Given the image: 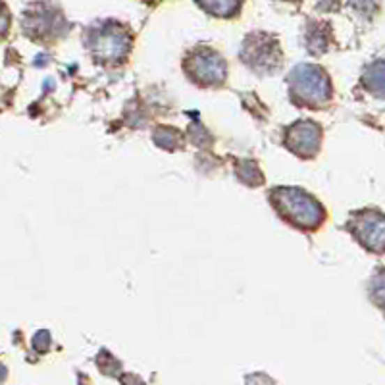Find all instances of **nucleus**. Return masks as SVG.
<instances>
[{
  "mask_svg": "<svg viewBox=\"0 0 385 385\" xmlns=\"http://www.w3.org/2000/svg\"><path fill=\"white\" fill-rule=\"evenodd\" d=\"M270 201L283 220L301 229H316L326 220V210L312 195L297 187H280L270 192Z\"/></svg>",
  "mask_w": 385,
  "mask_h": 385,
  "instance_id": "1",
  "label": "nucleus"
},
{
  "mask_svg": "<svg viewBox=\"0 0 385 385\" xmlns=\"http://www.w3.org/2000/svg\"><path fill=\"white\" fill-rule=\"evenodd\" d=\"M291 95L305 105L320 106L331 96L328 73L314 64H301L289 73Z\"/></svg>",
  "mask_w": 385,
  "mask_h": 385,
  "instance_id": "2",
  "label": "nucleus"
},
{
  "mask_svg": "<svg viewBox=\"0 0 385 385\" xmlns=\"http://www.w3.org/2000/svg\"><path fill=\"white\" fill-rule=\"evenodd\" d=\"M87 43L91 54L98 62L108 64V62H120L121 58H126L131 47V35L123 25L110 22V24L91 29L87 35Z\"/></svg>",
  "mask_w": 385,
  "mask_h": 385,
  "instance_id": "3",
  "label": "nucleus"
},
{
  "mask_svg": "<svg viewBox=\"0 0 385 385\" xmlns=\"http://www.w3.org/2000/svg\"><path fill=\"white\" fill-rule=\"evenodd\" d=\"M241 56L245 60V64H249L258 73L273 72L281 60L278 43L273 40V37L264 33H252L249 39H245Z\"/></svg>",
  "mask_w": 385,
  "mask_h": 385,
  "instance_id": "4",
  "label": "nucleus"
},
{
  "mask_svg": "<svg viewBox=\"0 0 385 385\" xmlns=\"http://www.w3.org/2000/svg\"><path fill=\"white\" fill-rule=\"evenodd\" d=\"M185 72L189 73L195 83L202 87L220 85L225 80V62L224 58L210 48L195 50L185 62Z\"/></svg>",
  "mask_w": 385,
  "mask_h": 385,
  "instance_id": "5",
  "label": "nucleus"
},
{
  "mask_svg": "<svg viewBox=\"0 0 385 385\" xmlns=\"http://www.w3.org/2000/svg\"><path fill=\"white\" fill-rule=\"evenodd\" d=\"M349 229L364 249L372 252L385 250V216L376 210H364L353 214L349 222Z\"/></svg>",
  "mask_w": 385,
  "mask_h": 385,
  "instance_id": "6",
  "label": "nucleus"
},
{
  "mask_svg": "<svg viewBox=\"0 0 385 385\" xmlns=\"http://www.w3.org/2000/svg\"><path fill=\"white\" fill-rule=\"evenodd\" d=\"M285 144L289 151H293L303 158L314 156L320 151L322 144V128L316 121H297L291 126L285 133Z\"/></svg>",
  "mask_w": 385,
  "mask_h": 385,
  "instance_id": "7",
  "label": "nucleus"
},
{
  "mask_svg": "<svg viewBox=\"0 0 385 385\" xmlns=\"http://www.w3.org/2000/svg\"><path fill=\"white\" fill-rule=\"evenodd\" d=\"M62 24V16L54 12V10L47 8V6H39L33 8L31 12L25 14L24 27L29 35H47L50 31H56Z\"/></svg>",
  "mask_w": 385,
  "mask_h": 385,
  "instance_id": "8",
  "label": "nucleus"
},
{
  "mask_svg": "<svg viewBox=\"0 0 385 385\" xmlns=\"http://www.w3.org/2000/svg\"><path fill=\"white\" fill-rule=\"evenodd\" d=\"M364 87L376 96L385 98V60H377L364 73Z\"/></svg>",
  "mask_w": 385,
  "mask_h": 385,
  "instance_id": "9",
  "label": "nucleus"
},
{
  "mask_svg": "<svg viewBox=\"0 0 385 385\" xmlns=\"http://www.w3.org/2000/svg\"><path fill=\"white\" fill-rule=\"evenodd\" d=\"M243 0H197V4L209 14L218 17H229L239 10Z\"/></svg>",
  "mask_w": 385,
  "mask_h": 385,
  "instance_id": "10",
  "label": "nucleus"
},
{
  "mask_svg": "<svg viewBox=\"0 0 385 385\" xmlns=\"http://www.w3.org/2000/svg\"><path fill=\"white\" fill-rule=\"evenodd\" d=\"M329 40V31L328 25L324 24H314L310 27V31L306 33V45L312 52H324L326 47H328Z\"/></svg>",
  "mask_w": 385,
  "mask_h": 385,
  "instance_id": "11",
  "label": "nucleus"
},
{
  "mask_svg": "<svg viewBox=\"0 0 385 385\" xmlns=\"http://www.w3.org/2000/svg\"><path fill=\"white\" fill-rule=\"evenodd\" d=\"M237 172H239L241 181L252 185V187H257V185H260L264 181V176H262V172L258 169V166L255 162L243 160L239 164V169H237Z\"/></svg>",
  "mask_w": 385,
  "mask_h": 385,
  "instance_id": "12",
  "label": "nucleus"
},
{
  "mask_svg": "<svg viewBox=\"0 0 385 385\" xmlns=\"http://www.w3.org/2000/svg\"><path fill=\"white\" fill-rule=\"evenodd\" d=\"M372 297L376 301L377 305L385 308V270L377 273L374 278V283H372Z\"/></svg>",
  "mask_w": 385,
  "mask_h": 385,
  "instance_id": "13",
  "label": "nucleus"
},
{
  "mask_svg": "<svg viewBox=\"0 0 385 385\" xmlns=\"http://www.w3.org/2000/svg\"><path fill=\"white\" fill-rule=\"evenodd\" d=\"M50 345V335H48L47 331H39L35 339H33V349L37 351V353H45Z\"/></svg>",
  "mask_w": 385,
  "mask_h": 385,
  "instance_id": "14",
  "label": "nucleus"
}]
</instances>
